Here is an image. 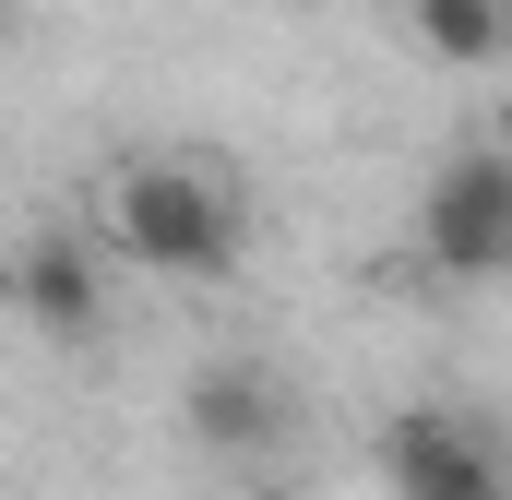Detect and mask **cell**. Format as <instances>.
<instances>
[{
  "label": "cell",
  "mask_w": 512,
  "mask_h": 500,
  "mask_svg": "<svg viewBox=\"0 0 512 500\" xmlns=\"http://www.w3.org/2000/svg\"><path fill=\"white\" fill-rule=\"evenodd\" d=\"M108 239H120L143 274H167V286H227V274L251 262V203H239L215 167L143 155V167H120V191H108Z\"/></svg>",
  "instance_id": "1"
},
{
  "label": "cell",
  "mask_w": 512,
  "mask_h": 500,
  "mask_svg": "<svg viewBox=\"0 0 512 500\" xmlns=\"http://www.w3.org/2000/svg\"><path fill=\"white\" fill-rule=\"evenodd\" d=\"M417 250L453 274V286H489L512 262V167L477 143V155H453L441 179H429V203H417Z\"/></svg>",
  "instance_id": "2"
},
{
  "label": "cell",
  "mask_w": 512,
  "mask_h": 500,
  "mask_svg": "<svg viewBox=\"0 0 512 500\" xmlns=\"http://www.w3.org/2000/svg\"><path fill=\"white\" fill-rule=\"evenodd\" d=\"M382 477H393V500H501L489 441L465 417H441V405H405L382 429Z\"/></svg>",
  "instance_id": "3"
},
{
  "label": "cell",
  "mask_w": 512,
  "mask_h": 500,
  "mask_svg": "<svg viewBox=\"0 0 512 500\" xmlns=\"http://www.w3.org/2000/svg\"><path fill=\"white\" fill-rule=\"evenodd\" d=\"M12 298H24V322H36L48 346H84V334L108 322V274H96L84 239H36L12 262Z\"/></svg>",
  "instance_id": "4"
},
{
  "label": "cell",
  "mask_w": 512,
  "mask_h": 500,
  "mask_svg": "<svg viewBox=\"0 0 512 500\" xmlns=\"http://www.w3.org/2000/svg\"><path fill=\"white\" fill-rule=\"evenodd\" d=\"M191 441H203V453H274V441H286V393H274L251 358H203V370H191Z\"/></svg>",
  "instance_id": "5"
},
{
  "label": "cell",
  "mask_w": 512,
  "mask_h": 500,
  "mask_svg": "<svg viewBox=\"0 0 512 500\" xmlns=\"http://www.w3.org/2000/svg\"><path fill=\"white\" fill-rule=\"evenodd\" d=\"M405 24H417V48H429V60H453V72L501 60V36H512L501 0H405Z\"/></svg>",
  "instance_id": "6"
}]
</instances>
